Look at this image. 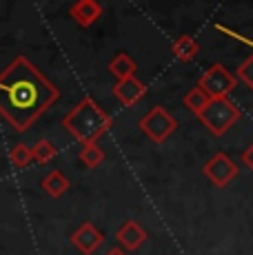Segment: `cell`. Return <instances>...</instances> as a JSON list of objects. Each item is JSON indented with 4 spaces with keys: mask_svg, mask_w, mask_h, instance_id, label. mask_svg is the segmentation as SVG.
I'll list each match as a JSON object with an SVG mask.
<instances>
[{
    "mask_svg": "<svg viewBox=\"0 0 253 255\" xmlns=\"http://www.w3.org/2000/svg\"><path fill=\"white\" fill-rule=\"evenodd\" d=\"M60 91L25 56L0 73V116L18 131H25L58 100Z\"/></svg>",
    "mask_w": 253,
    "mask_h": 255,
    "instance_id": "obj_1",
    "label": "cell"
},
{
    "mask_svg": "<svg viewBox=\"0 0 253 255\" xmlns=\"http://www.w3.org/2000/svg\"><path fill=\"white\" fill-rule=\"evenodd\" d=\"M107 255H126V251H123L120 247H114V249H109V251H107Z\"/></svg>",
    "mask_w": 253,
    "mask_h": 255,
    "instance_id": "obj_20",
    "label": "cell"
},
{
    "mask_svg": "<svg viewBox=\"0 0 253 255\" xmlns=\"http://www.w3.org/2000/svg\"><path fill=\"white\" fill-rule=\"evenodd\" d=\"M116 240L120 242V247H123L125 251H138V249L147 242V231H144L138 222L129 220V222H125L123 227L116 231Z\"/></svg>",
    "mask_w": 253,
    "mask_h": 255,
    "instance_id": "obj_8",
    "label": "cell"
},
{
    "mask_svg": "<svg viewBox=\"0 0 253 255\" xmlns=\"http://www.w3.org/2000/svg\"><path fill=\"white\" fill-rule=\"evenodd\" d=\"M80 160L85 166H89V169H96L102 160H105V151L100 149L98 144H82V151H80Z\"/></svg>",
    "mask_w": 253,
    "mask_h": 255,
    "instance_id": "obj_15",
    "label": "cell"
},
{
    "mask_svg": "<svg viewBox=\"0 0 253 255\" xmlns=\"http://www.w3.org/2000/svg\"><path fill=\"white\" fill-rule=\"evenodd\" d=\"M109 71L114 73L118 80H126V78H131L135 73V62L131 60L126 53H118V56L111 60L109 65Z\"/></svg>",
    "mask_w": 253,
    "mask_h": 255,
    "instance_id": "obj_13",
    "label": "cell"
},
{
    "mask_svg": "<svg viewBox=\"0 0 253 255\" xmlns=\"http://www.w3.org/2000/svg\"><path fill=\"white\" fill-rule=\"evenodd\" d=\"M209 102H211V98H209L207 93L200 89V87L191 89V91L187 93V96H184V107H187V109H191L196 116H200V114H202L204 107H207Z\"/></svg>",
    "mask_w": 253,
    "mask_h": 255,
    "instance_id": "obj_14",
    "label": "cell"
},
{
    "mask_svg": "<svg viewBox=\"0 0 253 255\" xmlns=\"http://www.w3.org/2000/svg\"><path fill=\"white\" fill-rule=\"evenodd\" d=\"M202 173L207 175V180L211 184H216L222 189V186H227L238 175V164L233 162L227 153H216L207 164H204Z\"/></svg>",
    "mask_w": 253,
    "mask_h": 255,
    "instance_id": "obj_6",
    "label": "cell"
},
{
    "mask_svg": "<svg viewBox=\"0 0 253 255\" xmlns=\"http://www.w3.org/2000/svg\"><path fill=\"white\" fill-rule=\"evenodd\" d=\"M42 189H45V193L49 195V198H60V195H65L67 189H69V180H67L60 171H51V173L42 180Z\"/></svg>",
    "mask_w": 253,
    "mask_h": 255,
    "instance_id": "obj_11",
    "label": "cell"
},
{
    "mask_svg": "<svg viewBox=\"0 0 253 255\" xmlns=\"http://www.w3.org/2000/svg\"><path fill=\"white\" fill-rule=\"evenodd\" d=\"M144 91H147L144 89V85L135 76L126 78V80H118L116 82V87H114V96L118 98L125 107H133L138 100H142Z\"/></svg>",
    "mask_w": 253,
    "mask_h": 255,
    "instance_id": "obj_9",
    "label": "cell"
},
{
    "mask_svg": "<svg viewBox=\"0 0 253 255\" xmlns=\"http://www.w3.org/2000/svg\"><path fill=\"white\" fill-rule=\"evenodd\" d=\"M198 51H200V47H198V42L193 40L191 36H180L176 42H173V56L178 58V60H193V58L198 56Z\"/></svg>",
    "mask_w": 253,
    "mask_h": 255,
    "instance_id": "obj_12",
    "label": "cell"
},
{
    "mask_svg": "<svg viewBox=\"0 0 253 255\" xmlns=\"http://www.w3.org/2000/svg\"><path fill=\"white\" fill-rule=\"evenodd\" d=\"M62 127L82 144H94L100 135L111 129V118L96 105L91 98L80 100L74 109L62 118Z\"/></svg>",
    "mask_w": 253,
    "mask_h": 255,
    "instance_id": "obj_2",
    "label": "cell"
},
{
    "mask_svg": "<svg viewBox=\"0 0 253 255\" xmlns=\"http://www.w3.org/2000/svg\"><path fill=\"white\" fill-rule=\"evenodd\" d=\"M56 153H58V149L49 140H38L36 146H33V160L36 162H42V164L49 162L51 158H56Z\"/></svg>",
    "mask_w": 253,
    "mask_h": 255,
    "instance_id": "obj_17",
    "label": "cell"
},
{
    "mask_svg": "<svg viewBox=\"0 0 253 255\" xmlns=\"http://www.w3.org/2000/svg\"><path fill=\"white\" fill-rule=\"evenodd\" d=\"M140 129L149 135V140L160 144V142H164L169 135H173V131L178 129V122L164 107H153V109L140 120Z\"/></svg>",
    "mask_w": 253,
    "mask_h": 255,
    "instance_id": "obj_4",
    "label": "cell"
},
{
    "mask_svg": "<svg viewBox=\"0 0 253 255\" xmlns=\"http://www.w3.org/2000/svg\"><path fill=\"white\" fill-rule=\"evenodd\" d=\"M238 80L236 76H231L222 65H213L211 69H207L202 73L198 87L207 93L209 98H227L229 93L236 89Z\"/></svg>",
    "mask_w": 253,
    "mask_h": 255,
    "instance_id": "obj_5",
    "label": "cell"
},
{
    "mask_svg": "<svg viewBox=\"0 0 253 255\" xmlns=\"http://www.w3.org/2000/svg\"><path fill=\"white\" fill-rule=\"evenodd\" d=\"M242 164L247 166V169L253 173V144H249L245 149V153H242Z\"/></svg>",
    "mask_w": 253,
    "mask_h": 255,
    "instance_id": "obj_19",
    "label": "cell"
},
{
    "mask_svg": "<svg viewBox=\"0 0 253 255\" xmlns=\"http://www.w3.org/2000/svg\"><path fill=\"white\" fill-rule=\"evenodd\" d=\"M102 240H105V235H102L91 222L80 224V227L71 233V244H74L82 255H94L96 249L102 244Z\"/></svg>",
    "mask_w": 253,
    "mask_h": 255,
    "instance_id": "obj_7",
    "label": "cell"
},
{
    "mask_svg": "<svg viewBox=\"0 0 253 255\" xmlns=\"http://www.w3.org/2000/svg\"><path fill=\"white\" fill-rule=\"evenodd\" d=\"M9 160H11L13 166H20V169H25L27 164H31L33 160V149H29L27 144H16L11 151H9Z\"/></svg>",
    "mask_w": 253,
    "mask_h": 255,
    "instance_id": "obj_16",
    "label": "cell"
},
{
    "mask_svg": "<svg viewBox=\"0 0 253 255\" xmlns=\"http://www.w3.org/2000/svg\"><path fill=\"white\" fill-rule=\"evenodd\" d=\"M71 18L80 24V27H89L100 18L102 7L98 4V0H76L69 9Z\"/></svg>",
    "mask_w": 253,
    "mask_h": 255,
    "instance_id": "obj_10",
    "label": "cell"
},
{
    "mask_svg": "<svg viewBox=\"0 0 253 255\" xmlns=\"http://www.w3.org/2000/svg\"><path fill=\"white\" fill-rule=\"evenodd\" d=\"M198 118L213 135L220 138L240 120V109L229 98H211V102L204 107V111Z\"/></svg>",
    "mask_w": 253,
    "mask_h": 255,
    "instance_id": "obj_3",
    "label": "cell"
},
{
    "mask_svg": "<svg viewBox=\"0 0 253 255\" xmlns=\"http://www.w3.org/2000/svg\"><path fill=\"white\" fill-rule=\"evenodd\" d=\"M238 80L245 82L249 89H253V53L238 67Z\"/></svg>",
    "mask_w": 253,
    "mask_h": 255,
    "instance_id": "obj_18",
    "label": "cell"
}]
</instances>
